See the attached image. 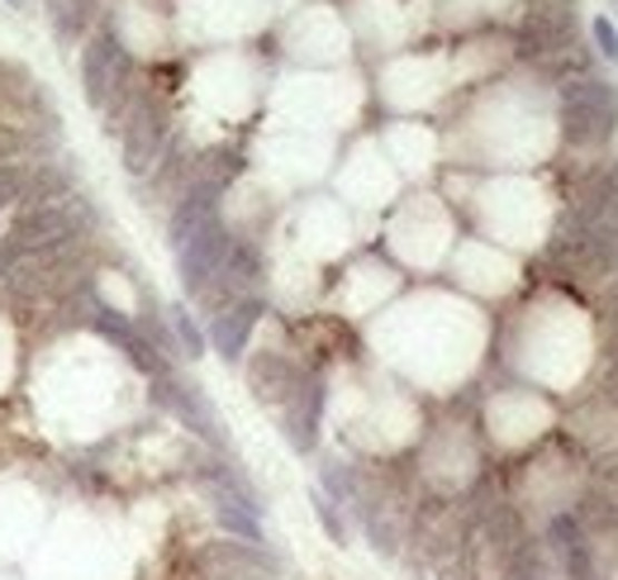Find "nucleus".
I'll return each instance as SVG.
<instances>
[{"instance_id": "nucleus-1", "label": "nucleus", "mask_w": 618, "mask_h": 580, "mask_svg": "<svg viewBox=\"0 0 618 580\" xmlns=\"http://www.w3.org/2000/svg\"><path fill=\"white\" fill-rule=\"evenodd\" d=\"M618 125V91L609 81H567L561 86V134L576 148L609 144Z\"/></svg>"}, {"instance_id": "nucleus-2", "label": "nucleus", "mask_w": 618, "mask_h": 580, "mask_svg": "<svg viewBox=\"0 0 618 580\" xmlns=\"http://www.w3.org/2000/svg\"><path fill=\"white\" fill-rule=\"evenodd\" d=\"M182 272H186V286H190V295H200L209 281L219 276V267H224V257L234 253V238H228V228L219 224V219H209L196 238H186L182 248Z\"/></svg>"}, {"instance_id": "nucleus-3", "label": "nucleus", "mask_w": 618, "mask_h": 580, "mask_svg": "<svg viewBox=\"0 0 618 580\" xmlns=\"http://www.w3.org/2000/svg\"><path fill=\"white\" fill-rule=\"evenodd\" d=\"M129 77V58H124V48L110 39V33H100V39L86 48V62H81V81H86V100L91 105H110L115 91Z\"/></svg>"}, {"instance_id": "nucleus-4", "label": "nucleus", "mask_w": 618, "mask_h": 580, "mask_svg": "<svg viewBox=\"0 0 618 580\" xmlns=\"http://www.w3.org/2000/svg\"><path fill=\"white\" fill-rule=\"evenodd\" d=\"M163 138H167V125L157 115V105H138L129 119V134H124V167L148 171L157 163V153H163Z\"/></svg>"}, {"instance_id": "nucleus-5", "label": "nucleus", "mask_w": 618, "mask_h": 580, "mask_svg": "<svg viewBox=\"0 0 618 580\" xmlns=\"http://www.w3.org/2000/svg\"><path fill=\"white\" fill-rule=\"evenodd\" d=\"M215 205H219V186H196L190 196L182 200V209L171 215V243L182 248L186 238H196L200 228L215 219Z\"/></svg>"}, {"instance_id": "nucleus-6", "label": "nucleus", "mask_w": 618, "mask_h": 580, "mask_svg": "<svg viewBox=\"0 0 618 580\" xmlns=\"http://www.w3.org/2000/svg\"><path fill=\"white\" fill-rule=\"evenodd\" d=\"M257 314H262L257 301H234L224 314H215V343H219L224 357H238L243 353V343H247V333H253Z\"/></svg>"}, {"instance_id": "nucleus-7", "label": "nucleus", "mask_w": 618, "mask_h": 580, "mask_svg": "<svg viewBox=\"0 0 618 580\" xmlns=\"http://www.w3.org/2000/svg\"><path fill=\"white\" fill-rule=\"evenodd\" d=\"M552 533H557V552L567 557V571H571V580H595V571H590V548H586V533L576 529V519H557V523H552Z\"/></svg>"}, {"instance_id": "nucleus-8", "label": "nucleus", "mask_w": 618, "mask_h": 580, "mask_svg": "<svg viewBox=\"0 0 618 580\" xmlns=\"http://www.w3.org/2000/svg\"><path fill=\"white\" fill-rule=\"evenodd\" d=\"M62 234H67V219L58 215V209H39V215L24 219L10 238H14V248H43V243L62 238Z\"/></svg>"}, {"instance_id": "nucleus-9", "label": "nucleus", "mask_w": 618, "mask_h": 580, "mask_svg": "<svg viewBox=\"0 0 618 580\" xmlns=\"http://www.w3.org/2000/svg\"><path fill=\"white\" fill-rule=\"evenodd\" d=\"M171 328H176V338L186 343V353H190V357H200V353H205V338H200V328H196V320H190L186 309H171Z\"/></svg>"}, {"instance_id": "nucleus-10", "label": "nucleus", "mask_w": 618, "mask_h": 580, "mask_svg": "<svg viewBox=\"0 0 618 580\" xmlns=\"http://www.w3.org/2000/svg\"><path fill=\"white\" fill-rule=\"evenodd\" d=\"M590 29H595V43H599V52H605L609 62H618V29H614V20H609V14H599V20H595Z\"/></svg>"}, {"instance_id": "nucleus-11", "label": "nucleus", "mask_w": 618, "mask_h": 580, "mask_svg": "<svg viewBox=\"0 0 618 580\" xmlns=\"http://www.w3.org/2000/svg\"><path fill=\"white\" fill-rule=\"evenodd\" d=\"M52 6V14H67V6H72V0H48Z\"/></svg>"}, {"instance_id": "nucleus-12", "label": "nucleus", "mask_w": 618, "mask_h": 580, "mask_svg": "<svg viewBox=\"0 0 618 580\" xmlns=\"http://www.w3.org/2000/svg\"><path fill=\"white\" fill-rule=\"evenodd\" d=\"M10 6H20V0H10Z\"/></svg>"}]
</instances>
